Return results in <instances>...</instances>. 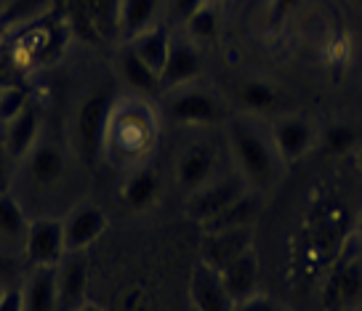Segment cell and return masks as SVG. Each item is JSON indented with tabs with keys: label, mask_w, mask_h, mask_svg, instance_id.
I'll use <instances>...</instances> for the list:
<instances>
[{
	"label": "cell",
	"mask_w": 362,
	"mask_h": 311,
	"mask_svg": "<svg viewBox=\"0 0 362 311\" xmlns=\"http://www.w3.org/2000/svg\"><path fill=\"white\" fill-rule=\"evenodd\" d=\"M158 141V117L144 99H120L112 104L104 155L120 165H141Z\"/></svg>",
	"instance_id": "6da1fadb"
},
{
	"label": "cell",
	"mask_w": 362,
	"mask_h": 311,
	"mask_svg": "<svg viewBox=\"0 0 362 311\" xmlns=\"http://www.w3.org/2000/svg\"><path fill=\"white\" fill-rule=\"evenodd\" d=\"M229 146H232L240 176L245 178L250 189L269 192L283 178L285 163L272 136H264L250 125H235L229 134Z\"/></svg>",
	"instance_id": "7a4b0ae2"
},
{
	"label": "cell",
	"mask_w": 362,
	"mask_h": 311,
	"mask_svg": "<svg viewBox=\"0 0 362 311\" xmlns=\"http://www.w3.org/2000/svg\"><path fill=\"white\" fill-rule=\"evenodd\" d=\"M112 104L115 99L107 90H96L80 104L75 115V146L88 165H93L104 155V136H107V120H110Z\"/></svg>",
	"instance_id": "3957f363"
},
{
	"label": "cell",
	"mask_w": 362,
	"mask_h": 311,
	"mask_svg": "<svg viewBox=\"0 0 362 311\" xmlns=\"http://www.w3.org/2000/svg\"><path fill=\"white\" fill-rule=\"evenodd\" d=\"M163 110L168 115V120L187 125V128H208V125L221 122V117H224L221 101L216 99L211 90L192 86V83L176 90H168Z\"/></svg>",
	"instance_id": "277c9868"
},
{
	"label": "cell",
	"mask_w": 362,
	"mask_h": 311,
	"mask_svg": "<svg viewBox=\"0 0 362 311\" xmlns=\"http://www.w3.org/2000/svg\"><path fill=\"white\" fill-rule=\"evenodd\" d=\"M248 189L250 187L245 184L243 176H216L214 181H208L197 192L187 194V216L203 226L205 221L218 216L226 205H232L243 192Z\"/></svg>",
	"instance_id": "5b68a950"
},
{
	"label": "cell",
	"mask_w": 362,
	"mask_h": 311,
	"mask_svg": "<svg viewBox=\"0 0 362 311\" xmlns=\"http://www.w3.org/2000/svg\"><path fill=\"white\" fill-rule=\"evenodd\" d=\"M64 253H67L64 226L59 218L40 216L30 221L27 240H24V258L30 266H57Z\"/></svg>",
	"instance_id": "8992f818"
},
{
	"label": "cell",
	"mask_w": 362,
	"mask_h": 311,
	"mask_svg": "<svg viewBox=\"0 0 362 311\" xmlns=\"http://www.w3.org/2000/svg\"><path fill=\"white\" fill-rule=\"evenodd\" d=\"M90 264L86 250H67L57 264V295L59 311H80L88 303Z\"/></svg>",
	"instance_id": "52a82bcc"
},
{
	"label": "cell",
	"mask_w": 362,
	"mask_h": 311,
	"mask_svg": "<svg viewBox=\"0 0 362 311\" xmlns=\"http://www.w3.org/2000/svg\"><path fill=\"white\" fill-rule=\"evenodd\" d=\"M200 72H203L200 45L192 43L187 35H173L165 67L160 72V93L176 90L181 86H189V83L200 78Z\"/></svg>",
	"instance_id": "ba28073f"
},
{
	"label": "cell",
	"mask_w": 362,
	"mask_h": 311,
	"mask_svg": "<svg viewBox=\"0 0 362 311\" xmlns=\"http://www.w3.org/2000/svg\"><path fill=\"white\" fill-rule=\"evenodd\" d=\"M216 168H218V152H216V146L208 144V141H192V144L184 146V152L179 155V163H176V184H179V189L192 194L200 187H205L208 181H214Z\"/></svg>",
	"instance_id": "9c48e42d"
},
{
	"label": "cell",
	"mask_w": 362,
	"mask_h": 311,
	"mask_svg": "<svg viewBox=\"0 0 362 311\" xmlns=\"http://www.w3.org/2000/svg\"><path fill=\"white\" fill-rule=\"evenodd\" d=\"M62 226H64V245H67V250H86L107 229V213L96 202L83 200L62 218Z\"/></svg>",
	"instance_id": "30bf717a"
},
{
	"label": "cell",
	"mask_w": 362,
	"mask_h": 311,
	"mask_svg": "<svg viewBox=\"0 0 362 311\" xmlns=\"http://www.w3.org/2000/svg\"><path fill=\"white\" fill-rule=\"evenodd\" d=\"M27 165V178L37 189H51L67 176V155L57 141L40 139L33 146V152L22 160Z\"/></svg>",
	"instance_id": "8fae6325"
},
{
	"label": "cell",
	"mask_w": 362,
	"mask_h": 311,
	"mask_svg": "<svg viewBox=\"0 0 362 311\" xmlns=\"http://www.w3.org/2000/svg\"><path fill=\"white\" fill-rule=\"evenodd\" d=\"M189 300L192 311H235V300L224 288L221 274L203 261L189 274Z\"/></svg>",
	"instance_id": "7c38bea8"
},
{
	"label": "cell",
	"mask_w": 362,
	"mask_h": 311,
	"mask_svg": "<svg viewBox=\"0 0 362 311\" xmlns=\"http://www.w3.org/2000/svg\"><path fill=\"white\" fill-rule=\"evenodd\" d=\"M362 300V266L357 261H346L330 271L322 288L325 311H349Z\"/></svg>",
	"instance_id": "4fadbf2b"
},
{
	"label": "cell",
	"mask_w": 362,
	"mask_h": 311,
	"mask_svg": "<svg viewBox=\"0 0 362 311\" xmlns=\"http://www.w3.org/2000/svg\"><path fill=\"white\" fill-rule=\"evenodd\" d=\"M272 141L277 146L283 163H298L315 146V128L301 115H285V117H280V120L274 122Z\"/></svg>",
	"instance_id": "5bb4252c"
},
{
	"label": "cell",
	"mask_w": 362,
	"mask_h": 311,
	"mask_svg": "<svg viewBox=\"0 0 362 311\" xmlns=\"http://www.w3.org/2000/svg\"><path fill=\"white\" fill-rule=\"evenodd\" d=\"M218 274H221V282L229 290V295H232L235 303L261 293V264L253 247H248L245 253H240L235 261H229Z\"/></svg>",
	"instance_id": "9a60e30c"
},
{
	"label": "cell",
	"mask_w": 362,
	"mask_h": 311,
	"mask_svg": "<svg viewBox=\"0 0 362 311\" xmlns=\"http://www.w3.org/2000/svg\"><path fill=\"white\" fill-rule=\"evenodd\" d=\"M40 120H43L40 117V107L35 101H30L22 115H16L11 122L3 125L0 139H3V144L13 155L16 163H22L24 157L33 152V146L40 141Z\"/></svg>",
	"instance_id": "2e32d148"
},
{
	"label": "cell",
	"mask_w": 362,
	"mask_h": 311,
	"mask_svg": "<svg viewBox=\"0 0 362 311\" xmlns=\"http://www.w3.org/2000/svg\"><path fill=\"white\" fill-rule=\"evenodd\" d=\"M248 247H253V234H250V229H229V232L205 234L203 264H208L216 271H221L229 261H235Z\"/></svg>",
	"instance_id": "e0dca14e"
},
{
	"label": "cell",
	"mask_w": 362,
	"mask_h": 311,
	"mask_svg": "<svg viewBox=\"0 0 362 311\" xmlns=\"http://www.w3.org/2000/svg\"><path fill=\"white\" fill-rule=\"evenodd\" d=\"M261 208H264V200L259 197V192L248 189V192H243L232 205H226L218 216H214L211 221H205L203 229H205V234L229 232V229H250L253 221L259 218Z\"/></svg>",
	"instance_id": "ac0fdd59"
},
{
	"label": "cell",
	"mask_w": 362,
	"mask_h": 311,
	"mask_svg": "<svg viewBox=\"0 0 362 311\" xmlns=\"http://www.w3.org/2000/svg\"><path fill=\"white\" fill-rule=\"evenodd\" d=\"M160 170L155 165H136L128 176H125L123 187H120V197L128 211H144L160 194Z\"/></svg>",
	"instance_id": "d6986e66"
},
{
	"label": "cell",
	"mask_w": 362,
	"mask_h": 311,
	"mask_svg": "<svg viewBox=\"0 0 362 311\" xmlns=\"http://www.w3.org/2000/svg\"><path fill=\"white\" fill-rule=\"evenodd\" d=\"M22 293L24 311H59L57 266H30Z\"/></svg>",
	"instance_id": "ffe728a7"
},
{
	"label": "cell",
	"mask_w": 362,
	"mask_h": 311,
	"mask_svg": "<svg viewBox=\"0 0 362 311\" xmlns=\"http://www.w3.org/2000/svg\"><path fill=\"white\" fill-rule=\"evenodd\" d=\"M163 8H165V0H120L117 30L123 33L125 40H131L139 33L163 22Z\"/></svg>",
	"instance_id": "44dd1931"
},
{
	"label": "cell",
	"mask_w": 362,
	"mask_h": 311,
	"mask_svg": "<svg viewBox=\"0 0 362 311\" xmlns=\"http://www.w3.org/2000/svg\"><path fill=\"white\" fill-rule=\"evenodd\" d=\"M240 110L245 115H253V117H269V115H277L280 112V104H283V96L280 90L272 86L269 80H245L243 86L235 93Z\"/></svg>",
	"instance_id": "7402d4cb"
},
{
	"label": "cell",
	"mask_w": 362,
	"mask_h": 311,
	"mask_svg": "<svg viewBox=\"0 0 362 311\" xmlns=\"http://www.w3.org/2000/svg\"><path fill=\"white\" fill-rule=\"evenodd\" d=\"M117 72H120V80L134 90L136 96L144 99V96L160 93V75L134 54L131 45H125L120 56H117Z\"/></svg>",
	"instance_id": "603a6c76"
},
{
	"label": "cell",
	"mask_w": 362,
	"mask_h": 311,
	"mask_svg": "<svg viewBox=\"0 0 362 311\" xmlns=\"http://www.w3.org/2000/svg\"><path fill=\"white\" fill-rule=\"evenodd\" d=\"M128 45L134 48V54L152 67L155 72H163L165 67V59H168V51H170V35L165 30V24H155V27H149L144 33H139L136 37L128 40Z\"/></svg>",
	"instance_id": "cb8c5ba5"
},
{
	"label": "cell",
	"mask_w": 362,
	"mask_h": 311,
	"mask_svg": "<svg viewBox=\"0 0 362 311\" xmlns=\"http://www.w3.org/2000/svg\"><path fill=\"white\" fill-rule=\"evenodd\" d=\"M27 229H30V221L24 216V208L8 192H0V242L6 247H22L24 250Z\"/></svg>",
	"instance_id": "d4e9b609"
},
{
	"label": "cell",
	"mask_w": 362,
	"mask_h": 311,
	"mask_svg": "<svg viewBox=\"0 0 362 311\" xmlns=\"http://www.w3.org/2000/svg\"><path fill=\"white\" fill-rule=\"evenodd\" d=\"M218 33H221V13H218V6L211 3V0L184 22V35L197 45L216 43Z\"/></svg>",
	"instance_id": "484cf974"
},
{
	"label": "cell",
	"mask_w": 362,
	"mask_h": 311,
	"mask_svg": "<svg viewBox=\"0 0 362 311\" xmlns=\"http://www.w3.org/2000/svg\"><path fill=\"white\" fill-rule=\"evenodd\" d=\"M57 6V0H11L0 13V27H24L30 22H40L45 13Z\"/></svg>",
	"instance_id": "4316f807"
},
{
	"label": "cell",
	"mask_w": 362,
	"mask_h": 311,
	"mask_svg": "<svg viewBox=\"0 0 362 311\" xmlns=\"http://www.w3.org/2000/svg\"><path fill=\"white\" fill-rule=\"evenodd\" d=\"M357 141H360V134L349 122H330L328 128H325V134H322V149L330 157L346 155L349 149L357 146Z\"/></svg>",
	"instance_id": "83f0119b"
},
{
	"label": "cell",
	"mask_w": 362,
	"mask_h": 311,
	"mask_svg": "<svg viewBox=\"0 0 362 311\" xmlns=\"http://www.w3.org/2000/svg\"><path fill=\"white\" fill-rule=\"evenodd\" d=\"M30 101L33 99H30V93H27L24 86H19V83L3 86V88H0V125L11 122L16 115H22Z\"/></svg>",
	"instance_id": "f1b7e54d"
},
{
	"label": "cell",
	"mask_w": 362,
	"mask_h": 311,
	"mask_svg": "<svg viewBox=\"0 0 362 311\" xmlns=\"http://www.w3.org/2000/svg\"><path fill=\"white\" fill-rule=\"evenodd\" d=\"M208 0H165V8H163V22L168 24H181L192 16L194 11H200Z\"/></svg>",
	"instance_id": "f546056e"
},
{
	"label": "cell",
	"mask_w": 362,
	"mask_h": 311,
	"mask_svg": "<svg viewBox=\"0 0 362 311\" xmlns=\"http://www.w3.org/2000/svg\"><path fill=\"white\" fill-rule=\"evenodd\" d=\"M235 311H285V309L280 303H274L272 298H267L264 293H256V295L235 303Z\"/></svg>",
	"instance_id": "4dcf8cb0"
},
{
	"label": "cell",
	"mask_w": 362,
	"mask_h": 311,
	"mask_svg": "<svg viewBox=\"0 0 362 311\" xmlns=\"http://www.w3.org/2000/svg\"><path fill=\"white\" fill-rule=\"evenodd\" d=\"M13 165H16V160H13V155L8 152V149H6L3 139H0V192H8V189H11Z\"/></svg>",
	"instance_id": "1f68e13d"
},
{
	"label": "cell",
	"mask_w": 362,
	"mask_h": 311,
	"mask_svg": "<svg viewBox=\"0 0 362 311\" xmlns=\"http://www.w3.org/2000/svg\"><path fill=\"white\" fill-rule=\"evenodd\" d=\"M0 311H24L22 288H6L0 295Z\"/></svg>",
	"instance_id": "d6a6232c"
},
{
	"label": "cell",
	"mask_w": 362,
	"mask_h": 311,
	"mask_svg": "<svg viewBox=\"0 0 362 311\" xmlns=\"http://www.w3.org/2000/svg\"><path fill=\"white\" fill-rule=\"evenodd\" d=\"M16 75H19V69L13 64L11 54L0 48V88H3V86H13Z\"/></svg>",
	"instance_id": "836d02e7"
},
{
	"label": "cell",
	"mask_w": 362,
	"mask_h": 311,
	"mask_svg": "<svg viewBox=\"0 0 362 311\" xmlns=\"http://www.w3.org/2000/svg\"><path fill=\"white\" fill-rule=\"evenodd\" d=\"M8 277H13V266H11V261H8V256L0 253V282Z\"/></svg>",
	"instance_id": "e575fe53"
},
{
	"label": "cell",
	"mask_w": 362,
	"mask_h": 311,
	"mask_svg": "<svg viewBox=\"0 0 362 311\" xmlns=\"http://www.w3.org/2000/svg\"><path fill=\"white\" fill-rule=\"evenodd\" d=\"M80 311H102V309H99V306H93V303H86V306H83Z\"/></svg>",
	"instance_id": "d590c367"
},
{
	"label": "cell",
	"mask_w": 362,
	"mask_h": 311,
	"mask_svg": "<svg viewBox=\"0 0 362 311\" xmlns=\"http://www.w3.org/2000/svg\"><path fill=\"white\" fill-rule=\"evenodd\" d=\"M3 290H6V288H3V282H0V295H3Z\"/></svg>",
	"instance_id": "8d00e7d4"
},
{
	"label": "cell",
	"mask_w": 362,
	"mask_h": 311,
	"mask_svg": "<svg viewBox=\"0 0 362 311\" xmlns=\"http://www.w3.org/2000/svg\"><path fill=\"white\" fill-rule=\"evenodd\" d=\"M360 170H362V152H360Z\"/></svg>",
	"instance_id": "74e56055"
},
{
	"label": "cell",
	"mask_w": 362,
	"mask_h": 311,
	"mask_svg": "<svg viewBox=\"0 0 362 311\" xmlns=\"http://www.w3.org/2000/svg\"><path fill=\"white\" fill-rule=\"evenodd\" d=\"M211 3H216V6H218V3H221V0H211Z\"/></svg>",
	"instance_id": "f35d334b"
},
{
	"label": "cell",
	"mask_w": 362,
	"mask_h": 311,
	"mask_svg": "<svg viewBox=\"0 0 362 311\" xmlns=\"http://www.w3.org/2000/svg\"><path fill=\"white\" fill-rule=\"evenodd\" d=\"M0 131H3V125H0Z\"/></svg>",
	"instance_id": "ab89813d"
}]
</instances>
